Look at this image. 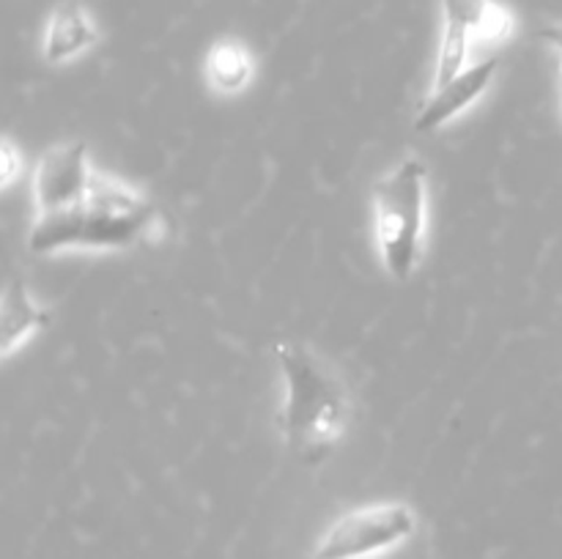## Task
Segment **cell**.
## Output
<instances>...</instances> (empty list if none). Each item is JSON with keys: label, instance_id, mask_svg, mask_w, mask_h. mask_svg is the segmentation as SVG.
<instances>
[{"label": "cell", "instance_id": "cell-10", "mask_svg": "<svg viewBox=\"0 0 562 559\" xmlns=\"http://www.w3.org/2000/svg\"><path fill=\"white\" fill-rule=\"evenodd\" d=\"M206 75L217 91H225V93L241 91L252 75L250 55L234 42L214 44L212 53H209L206 58Z\"/></svg>", "mask_w": 562, "mask_h": 559}, {"label": "cell", "instance_id": "cell-1", "mask_svg": "<svg viewBox=\"0 0 562 559\" xmlns=\"http://www.w3.org/2000/svg\"><path fill=\"white\" fill-rule=\"evenodd\" d=\"M157 219V208L137 192L93 173L88 195L77 206L58 214H42L33 223L27 244L33 252H55L64 247H130Z\"/></svg>", "mask_w": 562, "mask_h": 559}, {"label": "cell", "instance_id": "cell-5", "mask_svg": "<svg viewBox=\"0 0 562 559\" xmlns=\"http://www.w3.org/2000/svg\"><path fill=\"white\" fill-rule=\"evenodd\" d=\"M445 36L434 69V88L464 71L472 44L499 42L510 33V14L494 0H442Z\"/></svg>", "mask_w": 562, "mask_h": 559}, {"label": "cell", "instance_id": "cell-3", "mask_svg": "<svg viewBox=\"0 0 562 559\" xmlns=\"http://www.w3.org/2000/svg\"><path fill=\"white\" fill-rule=\"evenodd\" d=\"M426 164L404 159L373 190V219L390 277L406 280L420 261L423 225H426Z\"/></svg>", "mask_w": 562, "mask_h": 559}, {"label": "cell", "instance_id": "cell-8", "mask_svg": "<svg viewBox=\"0 0 562 559\" xmlns=\"http://www.w3.org/2000/svg\"><path fill=\"white\" fill-rule=\"evenodd\" d=\"M97 38L91 16L86 9L77 3H60L53 11L47 22V33H44V58L49 64H64V60L75 58L82 49H88Z\"/></svg>", "mask_w": 562, "mask_h": 559}, {"label": "cell", "instance_id": "cell-6", "mask_svg": "<svg viewBox=\"0 0 562 559\" xmlns=\"http://www.w3.org/2000/svg\"><path fill=\"white\" fill-rule=\"evenodd\" d=\"M91 179L93 173L86 162L82 142H60V146L49 148L38 159L36 175H33V197H36L38 217L77 206L88 195Z\"/></svg>", "mask_w": 562, "mask_h": 559}, {"label": "cell", "instance_id": "cell-4", "mask_svg": "<svg viewBox=\"0 0 562 559\" xmlns=\"http://www.w3.org/2000/svg\"><path fill=\"white\" fill-rule=\"evenodd\" d=\"M415 532V513L406 504L384 502L360 507L335 521L318 540L316 559H362L406 540Z\"/></svg>", "mask_w": 562, "mask_h": 559}, {"label": "cell", "instance_id": "cell-12", "mask_svg": "<svg viewBox=\"0 0 562 559\" xmlns=\"http://www.w3.org/2000/svg\"><path fill=\"white\" fill-rule=\"evenodd\" d=\"M541 38H543V42L552 44L554 49H560V55H562V25H549V27H543Z\"/></svg>", "mask_w": 562, "mask_h": 559}, {"label": "cell", "instance_id": "cell-9", "mask_svg": "<svg viewBox=\"0 0 562 559\" xmlns=\"http://www.w3.org/2000/svg\"><path fill=\"white\" fill-rule=\"evenodd\" d=\"M49 321V312L33 305L22 280H9L0 301V343L3 354H11L33 329L44 327Z\"/></svg>", "mask_w": 562, "mask_h": 559}, {"label": "cell", "instance_id": "cell-11", "mask_svg": "<svg viewBox=\"0 0 562 559\" xmlns=\"http://www.w3.org/2000/svg\"><path fill=\"white\" fill-rule=\"evenodd\" d=\"M3 186H9L14 181L16 170L22 168V159L16 157V148L11 146V140H3Z\"/></svg>", "mask_w": 562, "mask_h": 559}, {"label": "cell", "instance_id": "cell-2", "mask_svg": "<svg viewBox=\"0 0 562 559\" xmlns=\"http://www.w3.org/2000/svg\"><path fill=\"white\" fill-rule=\"evenodd\" d=\"M274 360L285 378V406L280 431L291 453L305 464H318L333 453L346 425L344 387L318 365L316 356L296 343L274 345Z\"/></svg>", "mask_w": 562, "mask_h": 559}, {"label": "cell", "instance_id": "cell-7", "mask_svg": "<svg viewBox=\"0 0 562 559\" xmlns=\"http://www.w3.org/2000/svg\"><path fill=\"white\" fill-rule=\"evenodd\" d=\"M497 69H499L497 55H486V58L475 60V64L467 66L464 71H459V75H456L453 80L445 82L442 88H434L415 118L417 129L431 132L437 129V126L448 124L450 118H456L461 110L470 107V104L475 102L488 85H492Z\"/></svg>", "mask_w": 562, "mask_h": 559}]
</instances>
